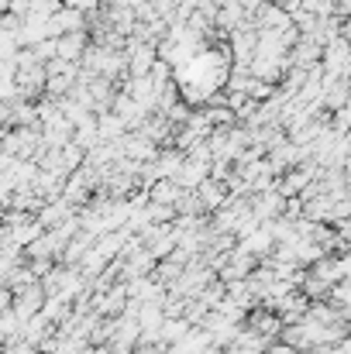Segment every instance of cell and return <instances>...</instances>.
<instances>
[{"label":"cell","instance_id":"cell-1","mask_svg":"<svg viewBox=\"0 0 351 354\" xmlns=\"http://www.w3.org/2000/svg\"><path fill=\"white\" fill-rule=\"evenodd\" d=\"M210 282H217V272L207 268V265L197 258V261H190V265L183 268L179 282H176L172 289H165V292H172V296H179V299H200Z\"/></svg>","mask_w":351,"mask_h":354},{"label":"cell","instance_id":"cell-2","mask_svg":"<svg viewBox=\"0 0 351 354\" xmlns=\"http://www.w3.org/2000/svg\"><path fill=\"white\" fill-rule=\"evenodd\" d=\"M14 299H10V310L21 317V320H31V317H38L42 310H45V289H42V282H31V286H24V289H17V292H10Z\"/></svg>","mask_w":351,"mask_h":354},{"label":"cell","instance_id":"cell-3","mask_svg":"<svg viewBox=\"0 0 351 354\" xmlns=\"http://www.w3.org/2000/svg\"><path fill=\"white\" fill-rule=\"evenodd\" d=\"M124 55H127V76H148L152 66L159 62L155 45H145V41H134V38L124 41Z\"/></svg>","mask_w":351,"mask_h":354},{"label":"cell","instance_id":"cell-4","mask_svg":"<svg viewBox=\"0 0 351 354\" xmlns=\"http://www.w3.org/2000/svg\"><path fill=\"white\" fill-rule=\"evenodd\" d=\"M244 327H248V330H255L258 337H265L269 344H276V341H279V334H282V320H279L269 306H255V310L244 317Z\"/></svg>","mask_w":351,"mask_h":354},{"label":"cell","instance_id":"cell-5","mask_svg":"<svg viewBox=\"0 0 351 354\" xmlns=\"http://www.w3.org/2000/svg\"><path fill=\"white\" fill-rule=\"evenodd\" d=\"M255 268H258V258H251L248 251L234 248L231 254H228V261H224V268L217 272V279H221L224 286H228V282H244Z\"/></svg>","mask_w":351,"mask_h":354},{"label":"cell","instance_id":"cell-6","mask_svg":"<svg viewBox=\"0 0 351 354\" xmlns=\"http://www.w3.org/2000/svg\"><path fill=\"white\" fill-rule=\"evenodd\" d=\"M265 158H269V165H272V172H276V176H286L289 169H296V165H303V162H307V158H303V151H300L289 138H286L282 145L269 148V151H265Z\"/></svg>","mask_w":351,"mask_h":354},{"label":"cell","instance_id":"cell-7","mask_svg":"<svg viewBox=\"0 0 351 354\" xmlns=\"http://www.w3.org/2000/svg\"><path fill=\"white\" fill-rule=\"evenodd\" d=\"M282 210H286V200L276 193V186H272V189H265V193H255V196H251V214H255V221H258V224L279 221V217H282Z\"/></svg>","mask_w":351,"mask_h":354},{"label":"cell","instance_id":"cell-8","mask_svg":"<svg viewBox=\"0 0 351 354\" xmlns=\"http://www.w3.org/2000/svg\"><path fill=\"white\" fill-rule=\"evenodd\" d=\"M120 90H124L134 104H141V107L155 111V104H159V90H162V86H155L148 76H127V80L120 83Z\"/></svg>","mask_w":351,"mask_h":354},{"label":"cell","instance_id":"cell-9","mask_svg":"<svg viewBox=\"0 0 351 354\" xmlns=\"http://www.w3.org/2000/svg\"><path fill=\"white\" fill-rule=\"evenodd\" d=\"M321 55H324V48L300 35V41L289 48V66L293 69H314V66H321Z\"/></svg>","mask_w":351,"mask_h":354},{"label":"cell","instance_id":"cell-10","mask_svg":"<svg viewBox=\"0 0 351 354\" xmlns=\"http://www.w3.org/2000/svg\"><path fill=\"white\" fill-rule=\"evenodd\" d=\"M69 217H76V207H73V203H66L62 196H59V200H45V207L38 210V224H42L45 231H52V227L66 224Z\"/></svg>","mask_w":351,"mask_h":354},{"label":"cell","instance_id":"cell-11","mask_svg":"<svg viewBox=\"0 0 351 354\" xmlns=\"http://www.w3.org/2000/svg\"><path fill=\"white\" fill-rule=\"evenodd\" d=\"M237 28H244V10H241V3H221L217 14H214V31H217L221 38H228Z\"/></svg>","mask_w":351,"mask_h":354},{"label":"cell","instance_id":"cell-12","mask_svg":"<svg viewBox=\"0 0 351 354\" xmlns=\"http://www.w3.org/2000/svg\"><path fill=\"white\" fill-rule=\"evenodd\" d=\"M237 248H241V251H248L251 258H258V261H265V258L272 254V248H276V241H272V234H269V227L262 224L258 231H251V234H248V237H241V241H237Z\"/></svg>","mask_w":351,"mask_h":354},{"label":"cell","instance_id":"cell-13","mask_svg":"<svg viewBox=\"0 0 351 354\" xmlns=\"http://www.w3.org/2000/svg\"><path fill=\"white\" fill-rule=\"evenodd\" d=\"M207 179H210V165H207V162H193V158H186L183 169L176 172L179 189H200Z\"/></svg>","mask_w":351,"mask_h":354},{"label":"cell","instance_id":"cell-14","mask_svg":"<svg viewBox=\"0 0 351 354\" xmlns=\"http://www.w3.org/2000/svg\"><path fill=\"white\" fill-rule=\"evenodd\" d=\"M197 196H200V203H204V214L210 217V214H217V210L228 203V186L217 183V179H207V183L197 189Z\"/></svg>","mask_w":351,"mask_h":354},{"label":"cell","instance_id":"cell-15","mask_svg":"<svg viewBox=\"0 0 351 354\" xmlns=\"http://www.w3.org/2000/svg\"><path fill=\"white\" fill-rule=\"evenodd\" d=\"M87 48H90V31H76V35H62L59 38V59H66V62L80 66Z\"/></svg>","mask_w":351,"mask_h":354},{"label":"cell","instance_id":"cell-16","mask_svg":"<svg viewBox=\"0 0 351 354\" xmlns=\"http://www.w3.org/2000/svg\"><path fill=\"white\" fill-rule=\"evenodd\" d=\"M73 131H76V127L66 118L52 120V124H42V138H45L48 148H66V145L73 141Z\"/></svg>","mask_w":351,"mask_h":354},{"label":"cell","instance_id":"cell-17","mask_svg":"<svg viewBox=\"0 0 351 354\" xmlns=\"http://www.w3.org/2000/svg\"><path fill=\"white\" fill-rule=\"evenodd\" d=\"M286 28H293V17L286 14V7L265 3V10L258 17V31H286Z\"/></svg>","mask_w":351,"mask_h":354},{"label":"cell","instance_id":"cell-18","mask_svg":"<svg viewBox=\"0 0 351 354\" xmlns=\"http://www.w3.org/2000/svg\"><path fill=\"white\" fill-rule=\"evenodd\" d=\"M145 193H148V203H162V207H176V200L183 196V189H179L176 179H159V183L148 186Z\"/></svg>","mask_w":351,"mask_h":354},{"label":"cell","instance_id":"cell-19","mask_svg":"<svg viewBox=\"0 0 351 354\" xmlns=\"http://www.w3.org/2000/svg\"><path fill=\"white\" fill-rule=\"evenodd\" d=\"M296 289H300L310 303H324V299H331V289H334V286H327V282H324V279H317L314 272H303V275H300V282H296Z\"/></svg>","mask_w":351,"mask_h":354},{"label":"cell","instance_id":"cell-20","mask_svg":"<svg viewBox=\"0 0 351 354\" xmlns=\"http://www.w3.org/2000/svg\"><path fill=\"white\" fill-rule=\"evenodd\" d=\"M307 272H314L317 279H324L327 286H338V282H345V272H341V258L338 254H324L321 261H314V268H307Z\"/></svg>","mask_w":351,"mask_h":354},{"label":"cell","instance_id":"cell-21","mask_svg":"<svg viewBox=\"0 0 351 354\" xmlns=\"http://www.w3.org/2000/svg\"><path fill=\"white\" fill-rule=\"evenodd\" d=\"M193 327L183 320V317H172V320H165L162 324V330H159V341L165 344V348H176V344H183L186 341V334H190Z\"/></svg>","mask_w":351,"mask_h":354},{"label":"cell","instance_id":"cell-22","mask_svg":"<svg viewBox=\"0 0 351 354\" xmlns=\"http://www.w3.org/2000/svg\"><path fill=\"white\" fill-rule=\"evenodd\" d=\"M97 134H100V141H117V138H124L127 134V127H124V120L117 118V114H97Z\"/></svg>","mask_w":351,"mask_h":354},{"label":"cell","instance_id":"cell-23","mask_svg":"<svg viewBox=\"0 0 351 354\" xmlns=\"http://www.w3.org/2000/svg\"><path fill=\"white\" fill-rule=\"evenodd\" d=\"M55 10H62V0H31L24 21H35V24H48L55 17Z\"/></svg>","mask_w":351,"mask_h":354},{"label":"cell","instance_id":"cell-24","mask_svg":"<svg viewBox=\"0 0 351 354\" xmlns=\"http://www.w3.org/2000/svg\"><path fill=\"white\" fill-rule=\"evenodd\" d=\"M73 145H80L83 151H90L93 145H100V134H97V114L87 118L83 124H76V131H73Z\"/></svg>","mask_w":351,"mask_h":354},{"label":"cell","instance_id":"cell-25","mask_svg":"<svg viewBox=\"0 0 351 354\" xmlns=\"http://www.w3.org/2000/svg\"><path fill=\"white\" fill-rule=\"evenodd\" d=\"M204 111H207V118H210L214 127H234L237 124V118H234V111L228 104H214V107H204Z\"/></svg>","mask_w":351,"mask_h":354},{"label":"cell","instance_id":"cell-26","mask_svg":"<svg viewBox=\"0 0 351 354\" xmlns=\"http://www.w3.org/2000/svg\"><path fill=\"white\" fill-rule=\"evenodd\" d=\"M307 14H314L317 21H324V17H334V10H338V0H303L300 3Z\"/></svg>","mask_w":351,"mask_h":354},{"label":"cell","instance_id":"cell-27","mask_svg":"<svg viewBox=\"0 0 351 354\" xmlns=\"http://www.w3.org/2000/svg\"><path fill=\"white\" fill-rule=\"evenodd\" d=\"M31 52H35V59H38V62L45 66V62L59 59V38H42V41H38V45H35Z\"/></svg>","mask_w":351,"mask_h":354},{"label":"cell","instance_id":"cell-28","mask_svg":"<svg viewBox=\"0 0 351 354\" xmlns=\"http://www.w3.org/2000/svg\"><path fill=\"white\" fill-rule=\"evenodd\" d=\"M131 354H169V348H165L162 341H145V337H138V344H134Z\"/></svg>","mask_w":351,"mask_h":354},{"label":"cell","instance_id":"cell-29","mask_svg":"<svg viewBox=\"0 0 351 354\" xmlns=\"http://www.w3.org/2000/svg\"><path fill=\"white\" fill-rule=\"evenodd\" d=\"M17 76V62L14 59H0V83H14Z\"/></svg>","mask_w":351,"mask_h":354},{"label":"cell","instance_id":"cell-30","mask_svg":"<svg viewBox=\"0 0 351 354\" xmlns=\"http://www.w3.org/2000/svg\"><path fill=\"white\" fill-rule=\"evenodd\" d=\"M3 354H38V348H35V344H28V341H14V344H7V348H3Z\"/></svg>","mask_w":351,"mask_h":354},{"label":"cell","instance_id":"cell-31","mask_svg":"<svg viewBox=\"0 0 351 354\" xmlns=\"http://www.w3.org/2000/svg\"><path fill=\"white\" fill-rule=\"evenodd\" d=\"M334 231H338V237H341V241H345V244L351 248V217L338 221V224H334Z\"/></svg>","mask_w":351,"mask_h":354},{"label":"cell","instance_id":"cell-32","mask_svg":"<svg viewBox=\"0 0 351 354\" xmlns=\"http://www.w3.org/2000/svg\"><path fill=\"white\" fill-rule=\"evenodd\" d=\"M10 114H14V100H0V124L10 127Z\"/></svg>","mask_w":351,"mask_h":354},{"label":"cell","instance_id":"cell-33","mask_svg":"<svg viewBox=\"0 0 351 354\" xmlns=\"http://www.w3.org/2000/svg\"><path fill=\"white\" fill-rule=\"evenodd\" d=\"M28 7H31V0H10V14H14V17H21V21H24Z\"/></svg>","mask_w":351,"mask_h":354},{"label":"cell","instance_id":"cell-34","mask_svg":"<svg viewBox=\"0 0 351 354\" xmlns=\"http://www.w3.org/2000/svg\"><path fill=\"white\" fill-rule=\"evenodd\" d=\"M10 299H14V296H10V289H7V286H0V317L10 310Z\"/></svg>","mask_w":351,"mask_h":354},{"label":"cell","instance_id":"cell-35","mask_svg":"<svg viewBox=\"0 0 351 354\" xmlns=\"http://www.w3.org/2000/svg\"><path fill=\"white\" fill-rule=\"evenodd\" d=\"M265 354H303V351H296V348H289V344H282V341H276V344H272V348H269V351Z\"/></svg>","mask_w":351,"mask_h":354},{"label":"cell","instance_id":"cell-36","mask_svg":"<svg viewBox=\"0 0 351 354\" xmlns=\"http://www.w3.org/2000/svg\"><path fill=\"white\" fill-rule=\"evenodd\" d=\"M10 10V0H0V14H7Z\"/></svg>","mask_w":351,"mask_h":354},{"label":"cell","instance_id":"cell-37","mask_svg":"<svg viewBox=\"0 0 351 354\" xmlns=\"http://www.w3.org/2000/svg\"><path fill=\"white\" fill-rule=\"evenodd\" d=\"M7 131H10V127H3V124H0V141H3V138H7Z\"/></svg>","mask_w":351,"mask_h":354},{"label":"cell","instance_id":"cell-38","mask_svg":"<svg viewBox=\"0 0 351 354\" xmlns=\"http://www.w3.org/2000/svg\"><path fill=\"white\" fill-rule=\"evenodd\" d=\"M3 348H7V341H3V337H0V354H3Z\"/></svg>","mask_w":351,"mask_h":354},{"label":"cell","instance_id":"cell-39","mask_svg":"<svg viewBox=\"0 0 351 354\" xmlns=\"http://www.w3.org/2000/svg\"><path fill=\"white\" fill-rule=\"evenodd\" d=\"M221 3H241V0H221Z\"/></svg>","mask_w":351,"mask_h":354}]
</instances>
